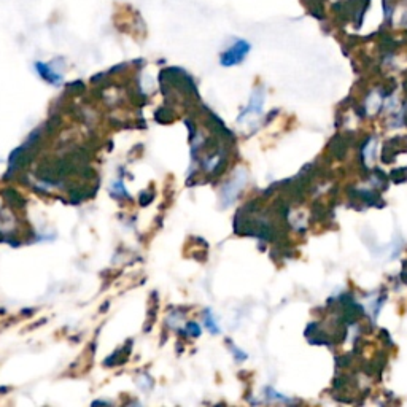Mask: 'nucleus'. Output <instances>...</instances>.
Segmentation results:
<instances>
[{
    "instance_id": "1",
    "label": "nucleus",
    "mask_w": 407,
    "mask_h": 407,
    "mask_svg": "<svg viewBox=\"0 0 407 407\" xmlns=\"http://www.w3.org/2000/svg\"><path fill=\"white\" fill-rule=\"evenodd\" d=\"M248 51H250V43L245 42V40H237V42H234L221 54L219 62H221V66H224V67L237 66V64H240L243 59H245V56L248 54Z\"/></svg>"
},
{
    "instance_id": "2",
    "label": "nucleus",
    "mask_w": 407,
    "mask_h": 407,
    "mask_svg": "<svg viewBox=\"0 0 407 407\" xmlns=\"http://www.w3.org/2000/svg\"><path fill=\"white\" fill-rule=\"evenodd\" d=\"M35 67L38 70V73L42 75L43 80L46 81H50L51 85H59L61 81H62V77H61V73L56 72L50 64H43V62H37L35 64Z\"/></svg>"
}]
</instances>
